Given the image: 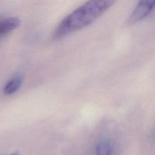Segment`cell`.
I'll use <instances>...</instances> for the list:
<instances>
[{"mask_svg":"<svg viewBox=\"0 0 155 155\" xmlns=\"http://www.w3.org/2000/svg\"><path fill=\"white\" fill-rule=\"evenodd\" d=\"M114 4V2L113 1L87 2L62 20L54 30V36L58 39L87 27L96 21Z\"/></svg>","mask_w":155,"mask_h":155,"instance_id":"cell-1","label":"cell"},{"mask_svg":"<svg viewBox=\"0 0 155 155\" xmlns=\"http://www.w3.org/2000/svg\"><path fill=\"white\" fill-rule=\"evenodd\" d=\"M154 6V1H141L138 3L136 7L133 10V13L129 18V24H133L139 21H142L146 18L151 11L153 10Z\"/></svg>","mask_w":155,"mask_h":155,"instance_id":"cell-2","label":"cell"},{"mask_svg":"<svg viewBox=\"0 0 155 155\" xmlns=\"http://www.w3.org/2000/svg\"><path fill=\"white\" fill-rule=\"evenodd\" d=\"M21 21L17 17H10L0 19V37L8 34L10 32L19 27Z\"/></svg>","mask_w":155,"mask_h":155,"instance_id":"cell-3","label":"cell"},{"mask_svg":"<svg viewBox=\"0 0 155 155\" xmlns=\"http://www.w3.org/2000/svg\"><path fill=\"white\" fill-rule=\"evenodd\" d=\"M23 82H24V76L22 74H17L6 83L3 89V92L6 95H13L19 90L22 86Z\"/></svg>","mask_w":155,"mask_h":155,"instance_id":"cell-4","label":"cell"},{"mask_svg":"<svg viewBox=\"0 0 155 155\" xmlns=\"http://www.w3.org/2000/svg\"><path fill=\"white\" fill-rule=\"evenodd\" d=\"M114 147L108 139H101L97 142L95 148V155H113Z\"/></svg>","mask_w":155,"mask_h":155,"instance_id":"cell-5","label":"cell"},{"mask_svg":"<svg viewBox=\"0 0 155 155\" xmlns=\"http://www.w3.org/2000/svg\"><path fill=\"white\" fill-rule=\"evenodd\" d=\"M10 155H20V153L18 152V151H15V152L12 153V154H10Z\"/></svg>","mask_w":155,"mask_h":155,"instance_id":"cell-6","label":"cell"}]
</instances>
